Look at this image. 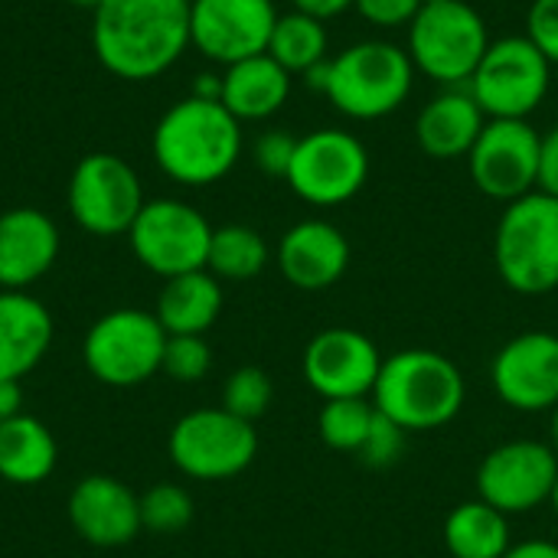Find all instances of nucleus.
<instances>
[{
	"label": "nucleus",
	"instance_id": "f257e3e1",
	"mask_svg": "<svg viewBox=\"0 0 558 558\" xmlns=\"http://www.w3.org/2000/svg\"><path fill=\"white\" fill-rule=\"evenodd\" d=\"M92 46L111 75L128 82L157 78L190 46V0H101Z\"/></svg>",
	"mask_w": 558,
	"mask_h": 558
},
{
	"label": "nucleus",
	"instance_id": "f03ea898",
	"mask_svg": "<svg viewBox=\"0 0 558 558\" xmlns=\"http://www.w3.org/2000/svg\"><path fill=\"white\" fill-rule=\"evenodd\" d=\"M239 154L242 121L222 101L190 95L154 128V160L183 186L219 183L239 163Z\"/></svg>",
	"mask_w": 558,
	"mask_h": 558
},
{
	"label": "nucleus",
	"instance_id": "7ed1b4c3",
	"mask_svg": "<svg viewBox=\"0 0 558 558\" xmlns=\"http://www.w3.org/2000/svg\"><path fill=\"white\" fill-rule=\"evenodd\" d=\"M373 405L402 432H435L454 422L468 399V383L458 363L438 350L409 347L383 360Z\"/></svg>",
	"mask_w": 558,
	"mask_h": 558
},
{
	"label": "nucleus",
	"instance_id": "20e7f679",
	"mask_svg": "<svg viewBox=\"0 0 558 558\" xmlns=\"http://www.w3.org/2000/svg\"><path fill=\"white\" fill-rule=\"evenodd\" d=\"M415 85L409 49L389 39H363L327 62L330 105L353 121H376L405 105Z\"/></svg>",
	"mask_w": 558,
	"mask_h": 558
},
{
	"label": "nucleus",
	"instance_id": "39448f33",
	"mask_svg": "<svg viewBox=\"0 0 558 558\" xmlns=\"http://www.w3.org/2000/svg\"><path fill=\"white\" fill-rule=\"evenodd\" d=\"M500 281L526 298L558 288V199L533 190L504 206L494 232Z\"/></svg>",
	"mask_w": 558,
	"mask_h": 558
},
{
	"label": "nucleus",
	"instance_id": "423d86ee",
	"mask_svg": "<svg viewBox=\"0 0 558 558\" xmlns=\"http://www.w3.org/2000/svg\"><path fill=\"white\" fill-rule=\"evenodd\" d=\"M487 46V23L468 0L425 3L409 23V59L415 72L445 88L468 85Z\"/></svg>",
	"mask_w": 558,
	"mask_h": 558
},
{
	"label": "nucleus",
	"instance_id": "0eeeda50",
	"mask_svg": "<svg viewBox=\"0 0 558 558\" xmlns=\"http://www.w3.org/2000/svg\"><path fill=\"white\" fill-rule=\"evenodd\" d=\"M553 62L536 49V43L523 36L490 39L481 65L474 69L468 88L487 121H526L549 95Z\"/></svg>",
	"mask_w": 558,
	"mask_h": 558
},
{
	"label": "nucleus",
	"instance_id": "6e6552de",
	"mask_svg": "<svg viewBox=\"0 0 558 558\" xmlns=\"http://www.w3.org/2000/svg\"><path fill=\"white\" fill-rule=\"evenodd\" d=\"M167 330L160 320L137 307H118L98 317L82 343L85 369L114 389H131L160 373Z\"/></svg>",
	"mask_w": 558,
	"mask_h": 558
},
{
	"label": "nucleus",
	"instance_id": "1a4fd4ad",
	"mask_svg": "<svg viewBox=\"0 0 558 558\" xmlns=\"http://www.w3.org/2000/svg\"><path fill=\"white\" fill-rule=\"evenodd\" d=\"M167 454L193 481H229L255 461L258 432L226 409H196L170 428Z\"/></svg>",
	"mask_w": 558,
	"mask_h": 558
},
{
	"label": "nucleus",
	"instance_id": "9d476101",
	"mask_svg": "<svg viewBox=\"0 0 558 558\" xmlns=\"http://www.w3.org/2000/svg\"><path fill=\"white\" fill-rule=\"evenodd\" d=\"M369 177L366 144L343 128H317L298 137L288 186L311 206L330 209L350 203Z\"/></svg>",
	"mask_w": 558,
	"mask_h": 558
},
{
	"label": "nucleus",
	"instance_id": "9b49d317",
	"mask_svg": "<svg viewBox=\"0 0 558 558\" xmlns=\"http://www.w3.org/2000/svg\"><path fill=\"white\" fill-rule=\"evenodd\" d=\"M128 239H131L137 262L147 271H154L160 278H177V275L206 268L213 226L190 203L150 199L137 213Z\"/></svg>",
	"mask_w": 558,
	"mask_h": 558
},
{
	"label": "nucleus",
	"instance_id": "f8f14e48",
	"mask_svg": "<svg viewBox=\"0 0 558 558\" xmlns=\"http://www.w3.org/2000/svg\"><path fill=\"white\" fill-rule=\"evenodd\" d=\"M144 193L134 167L118 154H88L75 163L69 180V213L92 235L131 232Z\"/></svg>",
	"mask_w": 558,
	"mask_h": 558
},
{
	"label": "nucleus",
	"instance_id": "ddd939ff",
	"mask_svg": "<svg viewBox=\"0 0 558 558\" xmlns=\"http://www.w3.org/2000/svg\"><path fill=\"white\" fill-rule=\"evenodd\" d=\"M556 481L558 454L553 445L517 438L487 451L477 468V497L507 517H520L549 504Z\"/></svg>",
	"mask_w": 558,
	"mask_h": 558
},
{
	"label": "nucleus",
	"instance_id": "4468645a",
	"mask_svg": "<svg viewBox=\"0 0 558 558\" xmlns=\"http://www.w3.org/2000/svg\"><path fill=\"white\" fill-rule=\"evenodd\" d=\"M539 147L543 134L530 121H487L468 154L474 186L504 206L533 193L539 177Z\"/></svg>",
	"mask_w": 558,
	"mask_h": 558
},
{
	"label": "nucleus",
	"instance_id": "2eb2a0df",
	"mask_svg": "<svg viewBox=\"0 0 558 558\" xmlns=\"http://www.w3.org/2000/svg\"><path fill=\"white\" fill-rule=\"evenodd\" d=\"M275 23L271 0H190V43L222 65L268 52Z\"/></svg>",
	"mask_w": 558,
	"mask_h": 558
},
{
	"label": "nucleus",
	"instance_id": "dca6fc26",
	"mask_svg": "<svg viewBox=\"0 0 558 558\" xmlns=\"http://www.w3.org/2000/svg\"><path fill=\"white\" fill-rule=\"evenodd\" d=\"M304 379L324 399H369L383 369L379 347L350 327L320 330L304 350Z\"/></svg>",
	"mask_w": 558,
	"mask_h": 558
},
{
	"label": "nucleus",
	"instance_id": "f3484780",
	"mask_svg": "<svg viewBox=\"0 0 558 558\" xmlns=\"http://www.w3.org/2000/svg\"><path fill=\"white\" fill-rule=\"evenodd\" d=\"M490 383L497 399L517 412H553L558 405V337L526 330L507 340L494 363Z\"/></svg>",
	"mask_w": 558,
	"mask_h": 558
},
{
	"label": "nucleus",
	"instance_id": "a211bd4d",
	"mask_svg": "<svg viewBox=\"0 0 558 558\" xmlns=\"http://www.w3.org/2000/svg\"><path fill=\"white\" fill-rule=\"evenodd\" d=\"M69 523L72 530L98 546V549H114L131 543L144 526H141V497L128 484L108 474H88L75 484L69 494Z\"/></svg>",
	"mask_w": 558,
	"mask_h": 558
},
{
	"label": "nucleus",
	"instance_id": "6ab92c4d",
	"mask_svg": "<svg viewBox=\"0 0 558 558\" xmlns=\"http://www.w3.org/2000/svg\"><path fill=\"white\" fill-rule=\"evenodd\" d=\"M278 268L301 291H327L350 268V242L333 222L304 219L281 235Z\"/></svg>",
	"mask_w": 558,
	"mask_h": 558
},
{
	"label": "nucleus",
	"instance_id": "aec40b11",
	"mask_svg": "<svg viewBox=\"0 0 558 558\" xmlns=\"http://www.w3.org/2000/svg\"><path fill=\"white\" fill-rule=\"evenodd\" d=\"M56 255L59 229L46 213L16 206L0 216V291H26L56 265Z\"/></svg>",
	"mask_w": 558,
	"mask_h": 558
},
{
	"label": "nucleus",
	"instance_id": "412c9836",
	"mask_svg": "<svg viewBox=\"0 0 558 558\" xmlns=\"http://www.w3.org/2000/svg\"><path fill=\"white\" fill-rule=\"evenodd\" d=\"M487 114L474 101L468 85H454L438 92L415 118V141L435 160H458L468 157L477 144Z\"/></svg>",
	"mask_w": 558,
	"mask_h": 558
},
{
	"label": "nucleus",
	"instance_id": "4be33fe9",
	"mask_svg": "<svg viewBox=\"0 0 558 558\" xmlns=\"http://www.w3.org/2000/svg\"><path fill=\"white\" fill-rule=\"evenodd\" d=\"M52 343V314L26 291H0V379L33 373Z\"/></svg>",
	"mask_w": 558,
	"mask_h": 558
},
{
	"label": "nucleus",
	"instance_id": "5701e85b",
	"mask_svg": "<svg viewBox=\"0 0 558 558\" xmlns=\"http://www.w3.org/2000/svg\"><path fill=\"white\" fill-rule=\"evenodd\" d=\"M291 95V72L278 65L268 52L226 65L222 72V105L239 121H265L284 108Z\"/></svg>",
	"mask_w": 558,
	"mask_h": 558
},
{
	"label": "nucleus",
	"instance_id": "b1692460",
	"mask_svg": "<svg viewBox=\"0 0 558 558\" xmlns=\"http://www.w3.org/2000/svg\"><path fill=\"white\" fill-rule=\"evenodd\" d=\"M222 314V284L216 275L190 271L167 278L157 298V320L167 337H203Z\"/></svg>",
	"mask_w": 558,
	"mask_h": 558
},
{
	"label": "nucleus",
	"instance_id": "393cba45",
	"mask_svg": "<svg viewBox=\"0 0 558 558\" xmlns=\"http://www.w3.org/2000/svg\"><path fill=\"white\" fill-rule=\"evenodd\" d=\"M56 438L39 418L23 412L10 422H0V477L7 484L36 487L56 471Z\"/></svg>",
	"mask_w": 558,
	"mask_h": 558
},
{
	"label": "nucleus",
	"instance_id": "a878e982",
	"mask_svg": "<svg viewBox=\"0 0 558 558\" xmlns=\"http://www.w3.org/2000/svg\"><path fill=\"white\" fill-rule=\"evenodd\" d=\"M441 536L454 558H504L513 546L510 517L484 504L481 497L454 507L445 520Z\"/></svg>",
	"mask_w": 558,
	"mask_h": 558
},
{
	"label": "nucleus",
	"instance_id": "bb28decb",
	"mask_svg": "<svg viewBox=\"0 0 558 558\" xmlns=\"http://www.w3.org/2000/svg\"><path fill=\"white\" fill-rule=\"evenodd\" d=\"M330 49V36L324 20L307 16L301 10L291 13H278V23L271 29V43H268V56L284 65L291 75H304L314 65H320Z\"/></svg>",
	"mask_w": 558,
	"mask_h": 558
},
{
	"label": "nucleus",
	"instance_id": "cd10ccee",
	"mask_svg": "<svg viewBox=\"0 0 558 558\" xmlns=\"http://www.w3.org/2000/svg\"><path fill=\"white\" fill-rule=\"evenodd\" d=\"M268 258L271 252L262 232H255L252 226L232 222V226L213 229L206 271L216 275L219 281H252L265 271Z\"/></svg>",
	"mask_w": 558,
	"mask_h": 558
},
{
	"label": "nucleus",
	"instance_id": "c85d7f7f",
	"mask_svg": "<svg viewBox=\"0 0 558 558\" xmlns=\"http://www.w3.org/2000/svg\"><path fill=\"white\" fill-rule=\"evenodd\" d=\"M373 418H376L373 399H330L317 415V432L327 448L356 454L373 428Z\"/></svg>",
	"mask_w": 558,
	"mask_h": 558
},
{
	"label": "nucleus",
	"instance_id": "c756f323",
	"mask_svg": "<svg viewBox=\"0 0 558 558\" xmlns=\"http://www.w3.org/2000/svg\"><path fill=\"white\" fill-rule=\"evenodd\" d=\"M193 523V497L177 484H157L141 497V526L157 536L183 533Z\"/></svg>",
	"mask_w": 558,
	"mask_h": 558
},
{
	"label": "nucleus",
	"instance_id": "7c9ffc66",
	"mask_svg": "<svg viewBox=\"0 0 558 558\" xmlns=\"http://www.w3.org/2000/svg\"><path fill=\"white\" fill-rule=\"evenodd\" d=\"M271 399H275V386L262 366H242L222 386V409L252 425L271 409Z\"/></svg>",
	"mask_w": 558,
	"mask_h": 558
},
{
	"label": "nucleus",
	"instance_id": "2f4dec72",
	"mask_svg": "<svg viewBox=\"0 0 558 558\" xmlns=\"http://www.w3.org/2000/svg\"><path fill=\"white\" fill-rule=\"evenodd\" d=\"M213 369V350L203 337H167L160 373L177 383H199Z\"/></svg>",
	"mask_w": 558,
	"mask_h": 558
},
{
	"label": "nucleus",
	"instance_id": "473e14b6",
	"mask_svg": "<svg viewBox=\"0 0 558 558\" xmlns=\"http://www.w3.org/2000/svg\"><path fill=\"white\" fill-rule=\"evenodd\" d=\"M405 438H409V432H402L392 418H386V415L376 409L373 428H369L363 448L356 451V458H360L366 468H376V471L392 468V464L402 458V451H405Z\"/></svg>",
	"mask_w": 558,
	"mask_h": 558
},
{
	"label": "nucleus",
	"instance_id": "72a5a7b5",
	"mask_svg": "<svg viewBox=\"0 0 558 558\" xmlns=\"http://www.w3.org/2000/svg\"><path fill=\"white\" fill-rule=\"evenodd\" d=\"M294 147H298V137H291L288 131H265L258 141H255V163L262 173L268 177H288L291 170V160H294Z\"/></svg>",
	"mask_w": 558,
	"mask_h": 558
},
{
	"label": "nucleus",
	"instance_id": "f704fd0d",
	"mask_svg": "<svg viewBox=\"0 0 558 558\" xmlns=\"http://www.w3.org/2000/svg\"><path fill=\"white\" fill-rule=\"evenodd\" d=\"M526 36L553 65H558V0H533L526 13Z\"/></svg>",
	"mask_w": 558,
	"mask_h": 558
},
{
	"label": "nucleus",
	"instance_id": "c9c22d12",
	"mask_svg": "<svg viewBox=\"0 0 558 558\" xmlns=\"http://www.w3.org/2000/svg\"><path fill=\"white\" fill-rule=\"evenodd\" d=\"M425 3L422 0H356L353 10L369 23V26H379V29H399V26H409L418 10Z\"/></svg>",
	"mask_w": 558,
	"mask_h": 558
},
{
	"label": "nucleus",
	"instance_id": "e433bc0d",
	"mask_svg": "<svg viewBox=\"0 0 558 558\" xmlns=\"http://www.w3.org/2000/svg\"><path fill=\"white\" fill-rule=\"evenodd\" d=\"M536 190L558 199V128L549 134H543V147H539V177H536Z\"/></svg>",
	"mask_w": 558,
	"mask_h": 558
},
{
	"label": "nucleus",
	"instance_id": "4c0bfd02",
	"mask_svg": "<svg viewBox=\"0 0 558 558\" xmlns=\"http://www.w3.org/2000/svg\"><path fill=\"white\" fill-rule=\"evenodd\" d=\"M294 3V10H301V13H307V16H317V20H333V16H340V13H347L356 0H291Z\"/></svg>",
	"mask_w": 558,
	"mask_h": 558
},
{
	"label": "nucleus",
	"instance_id": "58836bf2",
	"mask_svg": "<svg viewBox=\"0 0 558 558\" xmlns=\"http://www.w3.org/2000/svg\"><path fill=\"white\" fill-rule=\"evenodd\" d=\"M20 402H23L20 379H0V422H10V418L23 415Z\"/></svg>",
	"mask_w": 558,
	"mask_h": 558
},
{
	"label": "nucleus",
	"instance_id": "ea45409f",
	"mask_svg": "<svg viewBox=\"0 0 558 558\" xmlns=\"http://www.w3.org/2000/svg\"><path fill=\"white\" fill-rule=\"evenodd\" d=\"M504 558H558V543H549V539H526V543L510 546V553Z\"/></svg>",
	"mask_w": 558,
	"mask_h": 558
},
{
	"label": "nucleus",
	"instance_id": "a19ab883",
	"mask_svg": "<svg viewBox=\"0 0 558 558\" xmlns=\"http://www.w3.org/2000/svg\"><path fill=\"white\" fill-rule=\"evenodd\" d=\"M193 95L206 101H222V75L219 72H203L193 82Z\"/></svg>",
	"mask_w": 558,
	"mask_h": 558
},
{
	"label": "nucleus",
	"instance_id": "79ce46f5",
	"mask_svg": "<svg viewBox=\"0 0 558 558\" xmlns=\"http://www.w3.org/2000/svg\"><path fill=\"white\" fill-rule=\"evenodd\" d=\"M549 415H553V422H549V445H553V451L558 454V405Z\"/></svg>",
	"mask_w": 558,
	"mask_h": 558
},
{
	"label": "nucleus",
	"instance_id": "37998d69",
	"mask_svg": "<svg viewBox=\"0 0 558 558\" xmlns=\"http://www.w3.org/2000/svg\"><path fill=\"white\" fill-rule=\"evenodd\" d=\"M69 3H75V7H85V10H95L101 0H69Z\"/></svg>",
	"mask_w": 558,
	"mask_h": 558
},
{
	"label": "nucleus",
	"instance_id": "c03bdc74",
	"mask_svg": "<svg viewBox=\"0 0 558 558\" xmlns=\"http://www.w3.org/2000/svg\"><path fill=\"white\" fill-rule=\"evenodd\" d=\"M549 504H553V510H556V517H558V481H556V490H553V500H549Z\"/></svg>",
	"mask_w": 558,
	"mask_h": 558
},
{
	"label": "nucleus",
	"instance_id": "a18cd8bd",
	"mask_svg": "<svg viewBox=\"0 0 558 558\" xmlns=\"http://www.w3.org/2000/svg\"><path fill=\"white\" fill-rule=\"evenodd\" d=\"M422 3H438V0H422Z\"/></svg>",
	"mask_w": 558,
	"mask_h": 558
}]
</instances>
